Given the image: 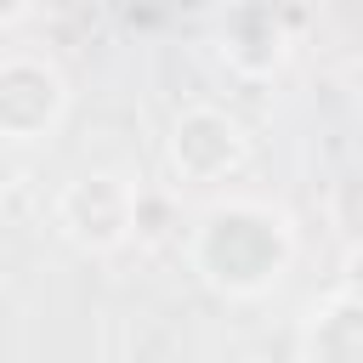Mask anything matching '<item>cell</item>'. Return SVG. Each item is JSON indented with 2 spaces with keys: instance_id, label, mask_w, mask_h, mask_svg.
<instances>
[{
  "instance_id": "obj_4",
  "label": "cell",
  "mask_w": 363,
  "mask_h": 363,
  "mask_svg": "<svg viewBox=\"0 0 363 363\" xmlns=\"http://www.w3.org/2000/svg\"><path fill=\"white\" fill-rule=\"evenodd\" d=\"M170 159H176L182 176L216 182V176H227V170L244 159V130H238L227 113H187V119H176Z\"/></svg>"
},
{
  "instance_id": "obj_3",
  "label": "cell",
  "mask_w": 363,
  "mask_h": 363,
  "mask_svg": "<svg viewBox=\"0 0 363 363\" xmlns=\"http://www.w3.org/2000/svg\"><path fill=\"white\" fill-rule=\"evenodd\" d=\"M62 233L79 238V244H119L125 227H130V193L119 176H79L68 193H62Z\"/></svg>"
},
{
  "instance_id": "obj_5",
  "label": "cell",
  "mask_w": 363,
  "mask_h": 363,
  "mask_svg": "<svg viewBox=\"0 0 363 363\" xmlns=\"http://www.w3.org/2000/svg\"><path fill=\"white\" fill-rule=\"evenodd\" d=\"M306 363H357V301L340 289L323 306H312L306 340H301Z\"/></svg>"
},
{
  "instance_id": "obj_1",
  "label": "cell",
  "mask_w": 363,
  "mask_h": 363,
  "mask_svg": "<svg viewBox=\"0 0 363 363\" xmlns=\"http://www.w3.org/2000/svg\"><path fill=\"white\" fill-rule=\"evenodd\" d=\"M199 272L227 289V295H255L267 284H278L284 261H289V227L284 216H272L267 204H216L199 221V244H193Z\"/></svg>"
},
{
  "instance_id": "obj_2",
  "label": "cell",
  "mask_w": 363,
  "mask_h": 363,
  "mask_svg": "<svg viewBox=\"0 0 363 363\" xmlns=\"http://www.w3.org/2000/svg\"><path fill=\"white\" fill-rule=\"evenodd\" d=\"M68 91L45 62H0V136H40L57 125Z\"/></svg>"
}]
</instances>
